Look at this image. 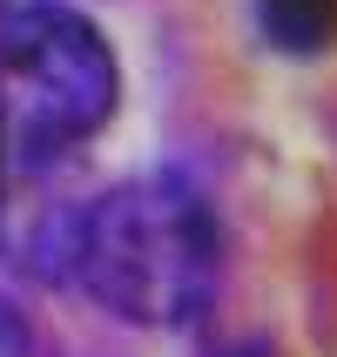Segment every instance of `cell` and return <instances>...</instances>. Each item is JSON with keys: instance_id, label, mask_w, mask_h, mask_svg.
Returning <instances> with one entry per match:
<instances>
[{"instance_id": "6da1fadb", "label": "cell", "mask_w": 337, "mask_h": 357, "mask_svg": "<svg viewBox=\"0 0 337 357\" xmlns=\"http://www.w3.org/2000/svg\"><path fill=\"white\" fill-rule=\"evenodd\" d=\"M223 229L182 169L128 176L61 222V277L81 283L108 317L182 331L216 297Z\"/></svg>"}, {"instance_id": "7a4b0ae2", "label": "cell", "mask_w": 337, "mask_h": 357, "mask_svg": "<svg viewBox=\"0 0 337 357\" xmlns=\"http://www.w3.org/2000/svg\"><path fill=\"white\" fill-rule=\"evenodd\" d=\"M0 68L27 95V155H61L101 135L121 101V68L101 27L61 0L0 7Z\"/></svg>"}, {"instance_id": "3957f363", "label": "cell", "mask_w": 337, "mask_h": 357, "mask_svg": "<svg viewBox=\"0 0 337 357\" xmlns=\"http://www.w3.org/2000/svg\"><path fill=\"white\" fill-rule=\"evenodd\" d=\"M263 40L290 61H317L337 47V0H257Z\"/></svg>"}]
</instances>
